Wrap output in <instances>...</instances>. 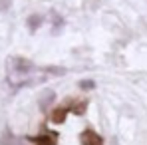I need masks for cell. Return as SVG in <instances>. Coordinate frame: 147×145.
Instances as JSON below:
<instances>
[{
    "mask_svg": "<svg viewBox=\"0 0 147 145\" xmlns=\"http://www.w3.org/2000/svg\"><path fill=\"white\" fill-rule=\"evenodd\" d=\"M16 137L12 135V131L10 129H4L2 131V135H0V145H16Z\"/></svg>",
    "mask_w": 147,
    "mask_h": 145,
    "instance_id": "obj_4",
    "label": "cell"
},
{
    "mask_svg": "<svg viewBox=\"0 0 147 145\" xmlns=\"http://www.w3.org/2000/svg\"><path fill=\"white\" fill-rule=\"evenodd\" d=\"M84 143L86 145H101V137L96 133H86L84 135Z\"/></svg>",
    "mask_w": 147,
    "mask_h": 145,
    "instance_id": "obj_5",
    "label": "cell"
},
{
    "mask_svg": "<svg viewBox=\"0 0 147 145\" xmlns=\"http://www.w3.org/2000/svg\"><path fill=\"white\" fill-rule=\"evenodd\" d=\"M44 72L48 76H64L66 68H62V66H48V68H44Z\"/></svg>",
    "mask_w": 147,
    "mask_h": 145,
    "instance_id": "obj_6",
    "label": "cell"
},
{
    "mask_svg": "<svg viewBox=\"0 0 147 145\" xmlns=\"http://www.w3.org/2000/svg\"><path fill=\"white\" fill-rule=\"evenodd\" d=\"M80 88L86 90V92H90V90L96 88V82H94V80H82V82H80Z\"/></svg>",
    "mask_w": 147,
    "mask_h": 145,
    "instance_id": "obj_8",
    "label": "cell"
},
{
    "mask_svg": "<svg viewBox=\"0 0 147 145\" xmlns=\"http://www.w3.org/2000/svg\"><path fill=\"white\" fill-rule=\"evenodd\" d=\"M42 22H44V18H42L40 14H30V16H28V20H26V26H28V30L34 34V32L42 26Z\"/></svg>",
    "mask_w": 147,
    "mask_h": 145,
    "instance_id": "obj_2",
    "label": "cell"
},
{
    "mask_svg": "<svg viewBox=\"0 0 147 145\" xmlns=\"http://www.w3.org/2000/svg\"><path fill=\"white\" fill-rule=\"evenodd\" d=\"M10 4H12V0H0V10L6 12V10L10 8Z\"/></svg>",
    "mask_w": 147,
    "mask_h": 145,
    "instance_id": "obj_9",
    "label": "cell"
},
{
    "mask_svg": "<svg viewBox=\"0 0 147 145\" xmlns=\"http://www.w3.org/2000/svg\"><path fill=\"white\" fill-rule=\"evenodd\" d=\"M8 70L12 74H18V76H28L34 70V64L30 60L22 58V56H14V58L8 60Z\"/></svg>",
    "mask_w": 147,
    "mask_h": 145,
    "instance_id": "obj_1",
    "label": "cell"
},
{
    "mask_svg": "<svg viewBox=\"0 0 147 145\" xmlns=\"http://www.w3.org/2000/svg\"><path fill=\"white\" fill-rule=\"evenodd\" d=\"M54 97H56V94L52 92V90H46L42 96H40V99H38V103H40V109H48V105L54 101Z\"/></svg>",
    "mask_w": 147,
    "mask_h": 145,
    "instance_id": "obj_3",
    "label": "cell"
},
{
    "mask_svg": "<svg viewBox=\"0 0 147 145\" xmlns=\"http://www.w3.org/2000/svg\"><path fill=\"white\" fill-rule=\"evenodd\" d=\"M52 16H54V32H58V30L64 26V18H62L60 14H56V12H52Z\"/></svg>",
    "mask_w": 147,
    "mask_h": 145,
    "instance_id": "obj_7",
    "label": "cell"
}]
</instances>
